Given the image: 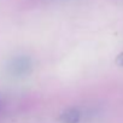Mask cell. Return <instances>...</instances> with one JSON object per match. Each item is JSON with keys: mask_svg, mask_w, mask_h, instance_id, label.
<instances>
[{"mask_svg": "<svg viewBox=\"0 0 123 123\" xmlns=\"http://www.w3.org/2000/svg\"><path fill=\"white\" fill-rule=\"evenodd\" d=\"M60 119L64 123H79V121L81 119V112L77 109H69L63 112Z\"/></svg>", "mask_w": 123, "mask_h": 123, "instance_id": "2", "label": "cell"}, {"mask_svg": "<svg viewBox=\"0 0 123 123\" xmlns=\"http://www.w3.org/2000/svg\"><path fill=\"white\" fill-rule=\"evenodd\" d=\"M34 68V62L29 55H16L9 60L6 71L12 77H25L30 75Z\"/></svg>", "mask_w": 123, "mask_h": 123, "instance_id": "1", "label": "cell"}, {"mask_svg": "<svg viewBox=\"0 0 123 123\" xmlns=\"http://www.w3.org/2000/svg\"><path fill=\"white\" fill-rule=\"evenodd\" d=\"M116 64H117L118 67H122V68H123V52L119 53V54L116 57Z\"/></svg>", "mask_w": 123, "mask_h": 123, "instance_id": "3", "label": "cell"}]
</instances>
